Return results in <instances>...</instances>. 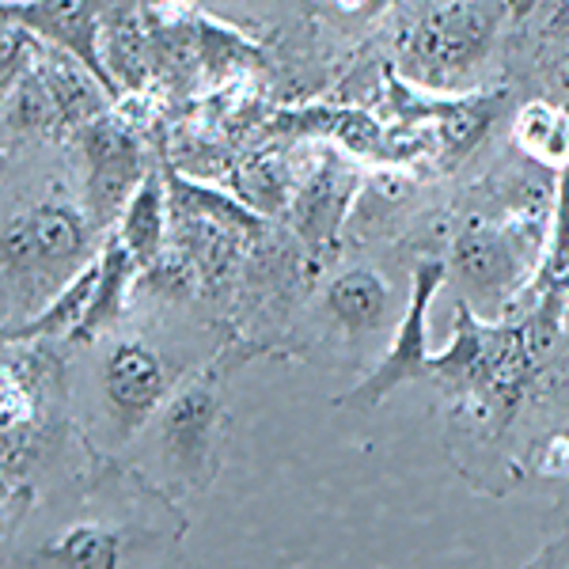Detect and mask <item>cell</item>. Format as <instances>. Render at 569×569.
Segmentation results:
<instances>
[{"label": "cell", "mask_w": 569, "mask_h": 569, "mask_svg": "<svg viewBox=\"0 0 569 569\" xmlns=\"http://www.w3.org/2000/svg\"><path fill=\"white\" fill-rule=\"evenodd\" d=\"M498 34L493 0H445L402 42V69L426 88H460L490 58Z\"/></svg>", "instance_id": "obj_1"}, {"label": "cell", "mask_w": 569, "mask_h": 569, "mask_svg": "<svg viewBox=\"0 0 569 569\" xmlns=\"http://www.w3.org/2000/svg\"><path fill=\"white\" fill-rule=\"evenodd\" d=\"M88 247V220L77 206L66 201H42L4 224V281L46 278V273L69 270L80 262Z\"/></svg>", "instance_id": "obj_2"}, {"label": "cell", "mask_w": 569, "mask_h": 569, "mask_svg": "<svg viewBox=\"0 0 569 569\" xmlns=\"http://www.w3.org/2000/svg\"><path fill=\"white\" fill-rule=\"evenodd\" d=\"M80 160H84V190L88 213L96 224H107L118 213H126L130 198L141 187V144L122 122L91 118L77 130Z\"/></svg>", "instance_id": "obj_3"}, {"label": "cell", "mask_w": 569, "mask_h": 569, "mask_svg": "<svg viewBox=\"0 0 569 569\" xmlns=\"http://www.w3.org/2000/svg\"><path fill=\"white\" fill-rule=\"evenodd\" d=\"M171 388V376L163 369V357L152 346L122 338L110 346L103 361V399L122 433H133L163 407Z\"/></svg>", "instance_id": "obj_4"}, {"label": "cell", "mask_w": 569, "mask_h": 569, "mask_svg": "<svg viewBox=\"0 0 569 569\" xmlns=\"http://www.w3.org/2000/svg\"><path fill=\"white\" fill-rule=\"evenodd\" d=\"M220 421V395L213 380L187 383L160 415V448L187 482L209 479V460H213V440Z\"/></svg>", "instance_id": "obj_5"}, {"label": "cell", "mask_w": 569, "mask_h": 569, "mask_svg": "<svg viewBox=\"0 0 569 569\" xmlns=\"http://www.w3.org/2000/svg\"><path fill=\"white\" fill-rule=\"evenodd\" d=\"M440 281H445V266H440L437 259L418 266L415 300H410L407 316H402V327H399V335H395V346L380 361V369H376L369 380L350 395L353 407H376V402H380L391 388H399L402 380H415V376L426 372V365H429L426 361V311H429L433 292L440 289Z\"/></svg>", "instance_id": "obj_6"}, {"label": "cell", "mask_w": 569, "mask_h": 569, "mask_svg": "<svg viewBox=\"0 0 569 569\" xmlns=\"http://www.w3.org/2000/svg\"><path fill=\"white\" fill-rule=\"evenodd\" d=\"M452 273L479 308H498L520 278L517 247L486 224L467 228L452 243Z\"/></svg>", "instance_id": "obj_7"}, {"label": "cell", "mask_w": 569, "mask_h": 569, "mask_svg": "<svg viewBox=\"0 0 569 569\" xmlns=\"http://www.w3.org/2000/svg\"><path fill=\"white\" fill-rule=\"evenodd\" d=\"M323 305L346 335H369V330L383 327L391 311V292L383 278L372 270H346L327 284Z\"/></svg>", "instance_id": "obj_8"}, {"label": "cell", "mask_w": 569, "mask_h": 569, "mask_svg": "<svg viewBox=\"0 0 569 569\" xmlns=\"http://www.w3.org/2000/svg\"><path fill=\"white\" fill-rule=\"evenodd\" d=\"M122 536L96 520L72 525L39 547L31 569H122Z\"/></svg>", "instance_id": "obj_9"}, {"label": "cell", "mask_w": 569, "mask_h": 569, "mask_svg": "<svg viewBox=\"0 0 569 569\" xmlns=\"http://www.w3.org/2000/svg\"><path fill=\"white\" fill-rule=\"evenodd\" d=\"M99 278H103V259L96 266H88V270H80L77 278H69L66 289L53 297V305H46L39 316H31L8 338H46V335H66V330L77 335L88 316V308H91V300H96Z\"/></svg>", "instance_id": "obj_10"}, {"label": "cell", "mask_w": 569, "mask_h": 569, "mask_svg": "<svg viewBox=\"0 0 569 569\" xmlns=\"http://www.w3.org/2000/svg\"><path fill=\"white\" fill-rule=\"evenodd\" d=\"M342 176H338L335 163H327L319 176H311L305 182V190L292 201V213H297V228L305 232V240L311 247L327 243L335 236L338 220H342V206H346V187Z\"/></svg>", "instance_id": "obj_11"}, {"label": "cell", "mask_w": 569, "mask_h": 569, "mask_svg": "<svg viewBox=\"0 0 569 569\" xmlns=\"http://www.w3.org/2000/svg\"><path fill=\"white\" fill-rule=\"evenodd\" d=\"M137 262H149L163 247V187L160 176H144L137 194L122 213V236H118Z\"/></svg>", "instance_id": "obj_12"}, {"label": "cell", "mask_w": 569, "mask_h": 569, "mask_svg": "<svg viewBox=\"0 0 569 569\" xmlns=\"http://www.w3.org/2000/svg\"><path fill=\"white\" fill-rule=\"evenodd\" d=\"M517 141L531 156L566 163L569 160V110H558L550 103H531L517 118Z\"/></svg>", "instance_id": "obj_13"}, {"label": "cell", "mask_w": 569, "mask_h": 569, "mask_svg": "<svg viewBox=\"0 0 569 569\" xmlns=\"http://www.w3.org/2000/svg\"><path fill=\"white\" fill-rule=\"evenodd\" d=\"M133 262H137V259H133L130 247H126L122 240H118V243L103 254V278H99L96 300H91L84 323H80V330H77L80 338H96V330H99V327H107L110 319L118 316V308H122V292H126V284H130Z\"/></svg>", "instance_id": "obj_14"}, {"label": "cell", "mask_w": 569, "mask_h": 569, "mask_svg": "<svg viewBox=\"0 0 569 569\" xmlns=\"http://www.w3.org/2000/svg\"><path fill=\"white\" fill-rule=\"evenodd\" d=\"M27 20L39 27L42 34H53V39H61L69 46V50H77L80 46V58L88 61V66H96V53H91V23L84 16V4L80 0H42L39 8H31V12H23Z\"/></svg>", "instance_id": "obj_15"}, {"label": "cell", "mask_w": 569, "mask_h": 569, "mask_svg": "<svg viewBox=\"0 0 569 569\" xmlns=\"http://www.w3.org/2000/svg\"><path fill=\"white\" fill-rule=\"evenodd\" d=\"M543 69H547L550 88L562 99V110H569V4L558 8V16L547 23Z\"/></svg>", "instance_id": "obj_16"}, {"label": "cell", "mask_w": 569, "mask_h": 569, "mask_svg": "<svg viewBox=\"0 0 569 569\" xmlns=\"http://www.w3.org/2000/svg\"><path fill=\"white\" fill-rule=\"evenodd\" d=\"M8 4H12V0H8Z\"/></svg>", "instance_id": "obj_17"}]
</instances>
